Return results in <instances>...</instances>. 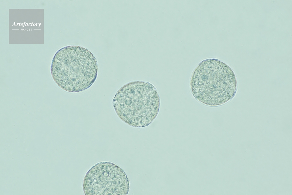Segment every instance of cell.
<instances>
[{
    "instance_id": "1",
    "label": "cell",
    "mask_w": 292,
    "mask_h": 195,
    "mask_svg": "<svg viewBox=\"0 0 292 195\" xmlns=\"http://www.w3.org/2000/svg\"><path fill=\"white\" fill-rule=\"evenodd\" d=\"M98 66L92 53L84 47L71 45L59 50L51 68L55 83L66 92H77L90 87L97 77Z\"/></svg>"
},
{
    "instance_id": "2",
    "label": "cell",
    "mask_w": 292,
    "mask_h": 195,
    "mask_svg": "<svg viewBox=\"0 0 292 195\" xmlns=\"http://www.w3.org/2000/svg\"><path fill=\"white\" fill-rule=\"evenodd\" d=\"M237 79L227 65L215 59L202 61L194 71L190 87L198 101L205 105L216 107L231 100L236 93Z\"/></svg>"
},
{
    "instance_id": "4",
    "label": "cell",
    "mask_w": 292,
    "mask_h": 195,
    "mask_svg": "<svg viewBox=\"0 0 292 195\" xmlns=\"http://www.w3.org/2000/svg\"><path fill=\"white\" fill-rule=\"evenodd\" d=\"M129 183L124 171L110 162L98 163L86 174L83 189L86 195H126Z\"/></svg>"
},
{
    "instance_id": "3",
    "label": "cell",
    "mask_w": 292,
    "mask_h": 195,
    "mask_svg": "<svg viewBox=\"0 0 292 195\" xmlns=\"http://www.w3.org/2000/svg\"><path fill=\"white\" fill-rule=\"evenodd\" d=\"M160 99L156 87L146 81L127 83L117 91L113 106L118 117L132 127L143 128L150 124L158 114Z\"/></svg>"
}]
</instances>
